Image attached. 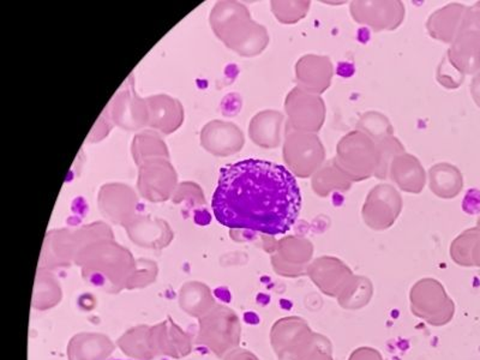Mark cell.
I'll return each instance as SVG.
<instances>
[{
    "label": "cell",
    "mask_w": 480,
    "mask_h": 360,
    "mask_svg": "<svg viewBox=\"0 0 480 360\" xmlns=\"http://www.w3.org/2000/svg\"><path fill=\"white\" fill-rule=\"evenodd\" d=\"M455 66L451 62L449 58H445L444 62L438 69V81L442 86L447 88H456L460 86L462 80H464V74L461 71L456 70L452 73Z\"/></svg>",
    "instance_id": "cell-9"
},
{
    "label": "cell",
    "mask_w": 480,
    "mask_h": 360,
    "mask_svg": "<svg viewBox=\"0 0 480 360\" xmlns=\"http://www.w3.org/2000/svg\"><path fill=\"white\" fill-rule=\"evenodd\" d=\"M377 168L374 176L380 179L386 178L390 166L397 154L404 152L403 145L397 139L388 137L377 144Z\"/></svg>",
    "instance_id": "cell-8"
},
{
    "label": "cell",
    "mask_w": 480,
    "mask_h": 360,
    "mask_svg": "<svg viewBox=\"0 0 480 360\" xmlns=\"http://www.w3.org/2000/svg\"><path fill=\"white\" fill-rule=\"evenodd\" d=\"M366 206L379 207V209L363 210L366 223L376 219L377 214H381L380 227H388L397 217L401 209V199L399 193L395 192L393 186H376L367 196Z\"/></svg>",
    "instance_id": "cell-3"
},
{
    "label": "cell",
    "mask_w": 480,
    "mask_h": 360,
    "mask_svg": "<svg viewBox=\"0 0 480 360\" xmlns=\"http://www.w3.org/2000/svg\"><path fill=\"white\" fill-rule=\"evenodd\" d=\"M357 127L366 132L367 137H370L373 141H377V144L390 137L391 134H393V128H391L388 119L383 117L382 114L376 113V112L364 114Z\"/></svg>",
    "instance_id": "cell-7"
},
{
    "label": "cell",
    "mask_w": 480,
    "mask_h": 360,
    "mask_svg": "<svg viewBox=\"0 0 480 360\" xmlns=\"http://www.w3.org/2000/svg\"><path fill=\"white\" fill-rule=\"evenodd\" d=\"M214 215L228 229L284 234L302 208V192L284 166L247 159L224 166L212 200Z\"/></svg>",
    "instance_id": "cell-1"
},
{
    "label": "cell",
    "mask_w": 480,
    "mask_h": 360,
    "mask_svg": "<svg viewBox=\"0 0 480 360\" xmlns=\"http://www.w3.org/2000/svg\"><path fill=\"white\" fill-rule=\"evenodd\" d=\"M462 209L469 215H476L480 213V190L469 189L462 201Z\"/></svg>",
    "instance_id": "cell-10"
},
{
    "label": "cell",
    "mask_w": 480,
    "mask_h": 360,
    "mask_svg": "<svg viewBox=\"0 0 480 360\" xmlns=\"http://www.w3.org/2000/svg\"><path fill=\"white\" fill-rule=\"evenodd\" d=\"M462 176L460 171L449 164H438L430 169V189L441 199H452L460 193Z\"/></svg>",
    "instance_id": "cell-6"
},
{
    "label": "cell",
    "mask_w": 480,
    "mask_h": 360,
    "mask_svg": "<svg viewBox=\"0 0 480 360\" xmlns=\"http://www.w3.org/2000/svg\"><path fill=\"white\" fill-rule=\"evenodd\" d=\"M476 6H478V8H480V3H478V5H476Z\"/></svg>",
    "instance_id": "cell-12"
},
{
    "label": "cell",
    "mask_w": 480,
    "mask_h": 360,
    "mask_svg": "<svg viewBox=\"0 0 480 360\" xmlns=\"http://www.w3.org/2000/svg\"><path fill=\"white\" fill-rule=\"evenodd\" d=\"M471 93L473 100H475V103L480 107V73L476 74L475 78H473L471 83Z\"/></svg>",
    "instance_id": "cell-11"
},
{
    "label": "cell",
    "mask_w": 480,
    "mask_h": 360,
    "mask_svg": "<svg viewBox=\"0 0 480 360\" xmlns=\"http://www.w3.org/2000/svg\"><path fill=\"white\" fill-rule=\"evenodd\" d=\"M391 176L400 188L408 176L405 192H421L423 190L425 183L423 168L413 156H397L391 162Z\"/></svg>",
    "instance_id": "cell-5"
},
{
    "label": "cell",
    "mask_w": 480,
    "mask_h": 360,
    "mask_svg": "<svg viewBox=\"0 0 480 360\" xmlns=\"http://www.w3.org/2000/svg\"><path fill=\"white\" fill-rule=\"evenodd\" d=\"M449 59L462 74H475L480 69V34L460 33L449 51Z\"/></svg>",
    "instance_id": "cell-4"
},
{
    "label": "cell",
    "mask_w": 480,
    "mask_h": 360,
    "mask_svg": "<svg viewBox=\"0 0 480 360\" xmlns=\"http://www.w3.org/2000/svg\"><path fill=\"white\" fill-rule=\"evenodd\" d=\"M289 145H291V142H289ZM292 147L298 149V151H292L294 152L292 153L294 159L288 160L287 162L289 166H294V171L299 176L305 178V176L311 175L325 159L322 144L316 136L294 135L292 136Z\"/></svg>",
    "instance_id": "cell-2"
}]
</instances>
